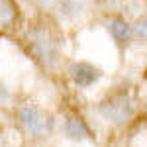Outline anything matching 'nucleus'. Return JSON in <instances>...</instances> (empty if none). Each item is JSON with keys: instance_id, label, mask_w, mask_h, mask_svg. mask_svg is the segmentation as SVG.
<instances>
[{"instance_id": "f257e3e1", "label": "nucleus", "mask_w": 147, "mask_h": 147, "mask_svg": "<svg viewBox=\"0 0 147 147\" xmlns=\"http://www.w3.org/2000/svg\"><path fill=\"white\" fill-rule=\"evenodd\" d=\"M24 47L28 55L45 71H53L63 59V37L55 24H34L24 35Z\"/></svg>"}, {"instance_id": "f03ea898", "label": "nucleus", "mask_w": 147, "mask_h": 147, "mask_svg": "<svg viewBox=\"0 0 147 147\" xmlns=\"http://www.w3.org/2000/svg\"><path fill=\"white\" fill-rule=\"evenodd\" d=\"M37 6L59 24H71L86 16L94 6V0H37Z\"/></svg>"}, {"instance_id": "7ed1b4c3", "label": "nucleus", "mask_w": 147, "mask_h": 147, "mask_svg": "<svg viewBox=\"0 0 147 147\" xmlns=\"http://www.w3.org/2000/svg\"><path fill=\"white\" fill-rule=\"evenodd\" d=\"M18 124L24 127V131L28 136L35 137V139H43V137H49L53 134L55 120H53V116L45 114L41 108L28 104L18 110Z\"/></svg>"}, {"instance_id": "20e7f679", "label": "nucleus", "mask_w": 147, "mask_h": 147, "mask_svg": "<svg viewBox=\"0 0 147 147\" xmlns=\"http://www.w3.org/2000/svg\"><path fill=\"white\" fill-rule=\"evenodd\" d=\"M98 112H100L102 120H106L108 124L120 125V124H125L131 118L134 106H131V102H129V98L125 94H116V96L102 102Z\"/></svg>"}, {"instance_id": "39448f33", "label": "nucleus", "mask_w": 147, "mask_h": 147, "mask_svg": "<svg viewBox=\"0 0 147 147\" xmlns=\"http://www.w3.org/2000/svg\"><path fill=\"white\" fill-rule=\"evenodd\" d=\"M102 73L96 65H92L88 61H75L69 67V77L71 80L79 86V88H88L92 84H96L102 79Z\"/></svg>"}, {"instance_id": "423d86ee", "label": "nucleus", "mask_w": 147, "mask_h": 147, "mask_svg": "<svg viewBox=\"0 0 147 147\" xmlns=\"http://www.w3.org/2000/svg\"><path fill=\"white\" fill-rule=\"evenodd\" d=\"M106 28H108V32L112 35V39L118 43V45H127V43H131V39H134V30H131V24L125 20L124 16H110L108 20H106Z\"/></svg>"}, {"instance_id": "0eeeda50", "label": "nucleus", "mask_w": 147, "mask_h": 147, "mask_svg": "<svg viewBox=\"0 0 147 147\" xmlns=\"http://www.w3.org/2000/svg\"><path fill=\"white\" fill-rule=\"evenodd\" d=\"M63 131H65V136L69 139H75V141H84V139L90 137V131H88L86 124L77 116L67 118V122L63 124Z\"/></svg>"}, {"instance_id": "6e6552de", "label": "nucleus", "mask_w": 147, "mask_h": 147, "mask_svg": "<svg viewBox=\"0 0 147 147\" xmlns=\"http://www.w3.org/2000/svg\"><path fill=\"white\" fill-rule=\"evenodd\" d=\"M16 6L12 0H0V30H8L16 22Z\"/></svg>"}, {"instance_id": "1a4fd4ad", "label": "nucleus", "mask_w": 147, "mask_h": 147, "mask_svg": "<svg viewBox=\"0 0 147 147\" xmlns=\"http://www.w3.org/2000/svg\"><path fill=\"white\" fill-rule=\"evenodd\" d=\"M131 30H134V37L137 41H147V12L137 18L136 24L131 26Z\"/></svg>"}]
</instances>
